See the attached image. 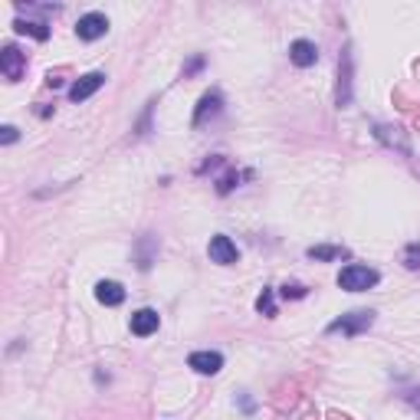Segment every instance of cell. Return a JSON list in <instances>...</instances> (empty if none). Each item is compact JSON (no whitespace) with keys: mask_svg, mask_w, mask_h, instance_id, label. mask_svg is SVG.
I'll list each match as a JSON object with an SVG mask.
<instances>
[{"mask_svg":"<svg viewBox=\"0 0 420 420\" xmlns=\"http://www.w3.org/2000/svg\"><path fill=\"white\" fill-rule=\"evenodd\" d=\"M378 269L371 266H358V263H352V266H345L342 273H338V286L348 289V292H364V289L378 286Z\"/></svg>","mask_w":420,"mask_h":420,"instance_id":"6da1fadb","label":"cell"},{"mask_svg":"<svg viewBox=\"0 0 420 420\" xmlns=\"http://www.w3.org/2000/svg\"><path fill=\"white\" fill-rule=\"evenodd\" d=\"M374 325V312H368V309H362V312H348L342 315V319H335L332 325H328V332H342V335H362L368 332Z\"/></svg>","mask_w":420,"mask_h":420,"instance_id":"7a4b0ae2","label":"cell"},{"mask_svg":"<svg viewBox=\"0 0 420 420\" xmlns=\"http://www.w3.org/2000/svg\"><path fill=\"white\" fill-rule=\"evenodd\" d=\"M0 73L7 82H20L27 73V53H20L17 47H4L0 49Z\"/></svg>","mask_w":420,"mask_h":420,"instance_id":"3957f363","label":"cell"},{"mask_svg":"<svg viewBox=\"0 0 420 420\" xmlns=\"http://www.w3.org/2000/svg\"><path fill=\"white\" fill-rule=\"evenodd\" d=\"M76 33H79V39L92 43V39H99V37L109 33V17H105V13H86V17H79Z\"/></svg>","mask_w":420,"mask_h":420,"instance_id":"277c9868","label":"cell"},{"mask_svg":"<svg viewBox=\"0 0 420 420\" xmlns=\"http://www.w3.org/2000/svg\"><path fill=\"white\" fill-rule=\"evenodd\" d=\"M105 86V73H86V76H79L69 89V99L73 102H86L89 96H96L99 89Z\"/></svg>","mask_w":420,"mask_h":420,"instance_id":"5b68a950","label":"cell"},{"mask_svg":"<svg viewBox=\"0 0 420 420\" xmlns=\"http://www.w3.org/2000/svg\"><path fill=\"white\" fill-rule=\"evenodd\" d=\"M374 138L381 144H388V148H394V152H401L404 158L411 154V142H407V135L401 132V128H394V125H374Z\"/></svg>","mask_w":420,"mask_h":420,"instance_id":"8992f818","label":"cell"},{"mask_svg":"<svg viewBox=\"0 0 420 420\" xmlns=\"http://www.w3.org/2000/svg\"><path fill=\"white\" fill-rule=\"evenodd\" d=\"M207 253H210V259L214 263H220V266H230V263H237V243L230 237H223V233H217V237L210 240V247H207Z\"/></svg>","mask_w":420,"mask_h":420,"instance_id":"52a82bcc","label":"cell"},{"mask_svg":"<svg viewBox=\"0 0 420 420\" xmlns=\"http://www.w3.org/2000/svg\"><path fill=\"white\" fill-rule=\"evenodd\" d=\"M289 59H292L299 69H309L319 63V47H315L312 39H296V43L289 47Z\"/></svg>","mask_w":420,"mask_h":420,"instance_id":"ba28073f","label":"cell"},{"mask_svg":"<svg viewBox=\"0 0 420 420\" xmlns=\"http://www.w3.org/2000/svg\"><path fill=\"white\" fill-rule=\"evenodd\" d=\"M187 364H191L197 374H217L220 368H223V354L220 352H194L191 358H187Z\"/></svg>","mask_w":420,"mask_h":420,"instance_id":"9c48e42d","label":"cell"},{"mask_svg":"<svg viewBox=\"0 0 420 420\" xmlns=\"http://www.w3.org/2000/svg\"><path fill=\"white\" fill-rule=\"evenodd\" d=\"M158 325H161V319H158V312L154 309H138V312L132 315V332L138 335V338H148V335L158 332Z\"/></svg>","mask_w":420,"mask_h":420,"instance_id":"30bf717a","label":"cell"},{"mask_svg":"<svg viewBox=\"0 0 420 420\" xmlns=\"http://www.w3.org/2000/svg\"><path fill=\"white\" fill-rule=\"evenodd\" d=\"M96 299L102 302V306H122L125 289L118 286V283H112V279H102V283L96 286Z\"/></svg>","mask_w":420,"mask_h":420,"instance_id":"8fae6325","label":"cell"},{"mask_svg":"<svg viewBox=\"0 0 420 420\" xmlns=\"http://www.w3.org/2000/svg\"><path fill=\"white\" fill-rule=\"evenodd\" d=\"M220 105H223L220 92H207V96L201 99V105H197V112H194V125H204V122H207V115L214 118V115L220 112Z\"/></svg>","mask_w":420,"mask_h":420,"instance_id":"7c38bea8","label":"cell"},{"mask_svg":"<svg viewBox=\"0 0 420 420\" xmlns=\"http://www.w3.org/2000/svg\"><path fill=\"white\" fill-rule=\"evenodd\" d=\"M342 66H345V73H342V82H338V105H348L352 102V53L345 49L342 53Z\"/></svg>","mask_w":420,"mask_h":420,"instance_id":"4fadbf2b","label":"cell"},{"mask_svg":"<svg viewBox=\"0 0 420 420\" xmlns=\"http://www.w3.org/2000/svg\"><path fill=\"white\" fill-rule=\"evenodd\" d=\"M13 30H17V33H30V37L33 39H39V43H43V39H49V27L47 23H33V20H13Z\"/></svg>","mask_w":420,"mask_h":420,"instance_id":"5bb4252c","label":"cell"},{"mask_svg":"<svg viewBox=\"0 0 420 420\" xmlns=\"http://www.w3.org/2000/svg\"><path fill=\"white\" fill-rule=\"evenodd\" d=\"M306 257L309 259H342V257H348V249L345 247H309Z\"/></svg>","mask_w":420,"mask_h":420,"instance_id":"9a60e30c","label":"cell"},{"mask_svg":"<svg viewBox=\"0 0 420 420\" xmlns=\"http://www.w3.org/2000/svg\"><path fill=\"white\" fill-rule=\"evenodd\" d=\"M257 312H263V315H276V302H273V289H263V296L257 299Z\"/></svg>","mask_w":420,"mask_h":420,"instance_id":"2e32d148","label":"cell"},{"mask_svg":"<svg viewBox=\"0 0 420 420\" xmlns=\"http://www.w3.org/2000/svg\"><path fill=\"white\" fill-rule=\"evenodd\" d=\"M404 263H407V269H417L420 266V247H417V243H411V247H407V257H404Z\"/></svg>","mask_w":420,"mask_h":420,"instance_id":"e0dca14e","label":"cell"},{"mask_svg":"<svg viewBox=\"0 0 420 420\" xmlns=\"http://www.w3.org/2000/svg\"><path fill=\"white\" fill-rule=\"evenodd\" d=\"M306 292H309V289H306V286H299V283H292V286L286 283V286H283V296H286V299H302Z\"/></svg>","mask_w":420,"mask_h":420,"instance_id":"ac0fdd59","label":"cell"},{"mask_svg":"<svg viewBox=\"0 0 420 420\" xmlns=\"http://www.w3.org/2000/svg\"><path fill=\"white\" fill-rule=\"evenodd\" d=\"M233 184H237V171H230L227 178H220L217 191H220V194H230V191H233Z\"/></svg>","mask_w":420,"mask_h":420,"instance_id":"d6986e66","label":"cell"},{"mask_svg":"<svg viewBox=\"0 0 420 420\" xmlns=\"http://www.w3.org/2000/svg\"><path fill=\"white\" fill-rule=\"evenodd\" d=\"M17 138H20V135H17V128H13V125H4V128H0V142H4V144H13Z\"/></svg>","mask_w":420,"mask_h":420,"instance_id":"ffe728a7","label":"cell"},{"mask_svg":"<svg viewBox=\"0 0 420 420\" xmlns=\"http://www.w3.org/2000/svg\"><path fill=\"white\" fill-rule=\"evenodd\" d=\"M404 401H407V404H411V407H414V411H420V388H411V391H407V394H404Z\"/></svg>","mask_w":420,"mask_h":420,"instance_id":"44dd1931","label":"cell"},{"mask_svg":"<svg viewBox=\"0 0 420 420\" xmlns=\"http://www.w3.org/2000/svg\"><path fill=\"white\" fill-rule=\"evenodd\" d=\"M47 86H49V89H59V86H63V73H49V76H47Z\"/></svg>","mask_w":420,"mask_h":420,"instance_id":"7402d4cb","label":"cell"},{"mask_svg":"<svg viewBox=\"0 0 420 420\" xmlns=\"http://www.w3.org/2000/svg\"><path fill=\"white\" fill-rule=\"evenodd\" d=\"M332 420H348V417H345V414H332Z\"/></svg>","mask_w":420,"mask_h":420,"instance_id":"603a6c76","label":"cell"}]
</instances>
